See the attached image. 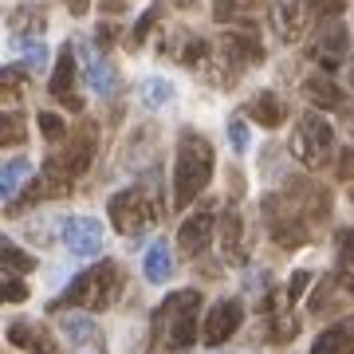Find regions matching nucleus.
<instances>
[{"instance_id": "f257e3e1", "label": "nucleus", "mask_w": 354, "mask_h": 354, "mask_svg": "<svg viewBox=\"0 0 354 354\" xmlns=\"http://www.w3.org/2000/svg\"><path fill=\"white\" fill-rule=\"evenodd\" d=\"M213 181V146L205 134L185 130L177 138V158H174V205L185 209L209 189Z\"/></svg>"}, {"instance_id": "f03ea898", "label": "nucleus", "mask_w": 354, "mask_h": 354, "mask_svg": "<svg viewBox=\"0 0 354 354\" xmlns=\"http://www.w3.org/2000/svg\"><path fill=\"white\" fill-rule=\"evenodd\" d=\"M122 295V268L114 260L87 268L71 279V288L64 291V299H55V307H87V311H106L114 299Z\"/></svg>"}, {"instance_id": "7ed1b4c3", "label": "nucleus", "mask_w": 354, "mask_h": 354, "mask_svg": "<svg viewBox=\"0 0 354 354\" xmlns=\"http://www.w3.org/2000/svg\"><path fill=\"white\" fill-rule=\"evenodd\" d=\"M197 307H201V295L193 288L174 291L165 295V304L158 307V339L169 346V351H185L197 342Z\"/></svg>"}, {"instance_id": "20e7f679", "label": "nucleus", "mask_w": 354, "mask_h": 354, "mask_svg": "<svg viewBox=\"0 0 354 354\" xmlns=\"http://www.w3.org/2000/svg\"><path fill=\"white\" fill-rule=\"evenodd\" d=\"M330 150H335V130L319 111L299 114L295 122V134H291V153L307 165V169H323L330 162Z\"/></svg>"}, {"instance_id": "39448f33", "label": "nucleus", "mask_w": 354, "mask_h": 354, "mask_svg": "<svg viewBox=\"0 0 354 354\" xmlns=\"http://www.w3.org/2000/svg\"><path fill=\"white\" fill-rule=\"evenodd\" d=\"M106 213H111V225L122 236H138V232H146L158 221V205H153V197L146 189H122L111 197Z\"/></svg>"}, {"instance_id": "423d86ee", "label": "nucleus", "mask_w": 354, "mask_h": 354, "mask_svg": "<svg viewBox=\"0 0 354 354\" xmlns=\"http://www.w3.org/2000/svg\"><path fill=\"white\" fill-rule=\"evenodd\" d=\"M241 323H244V304L241 299H216V304L209 307V315H205L201 339L209 342V346H221V342H228L236 330H241Z\"/></svg>"}, {"instance_id": "0eeeda50", "label": "nucleus", "mask_w": 354, "mask_h": 354, "mask_svg": "<svg viewBox=\"0 0 354 354\" xmlns=\"http://www.w3.org/2000/svg\"><path fill=\"white\" fill-rule=\"evenodd\" d=\"M64 244L71 248V256H99L106 244L102 221L95 216H67L64 221Z\"/></svg>"}, {"instance_id": "6e6552de", "label": "nucleus", "mask_w": 354, "mask_h": 354, "mask_svg": "<svg viewBox=\"0 0 354 354\" xmlns=\"http://www.w3.org/2000/svg\"><path fill=\"white\" fill-rule=\"evenodd\" d=\"M213 213L209 209H197V213H189L185 221H181V232H177V244H181V252L185 256H201L205 248H209V241H213Z\"/></svg>"}, {"instance_id": "1a4fd4ad", "label": "nucleus", "mask_w": 354, "mask_h": 354, "mask_svg": "<svg viewBox=\"0 0 354 354\" xmlns=\"http://www.w3.org/2000/svg\"><path fill=\"white\" fill-rule=\"evenodd\" d=\"M51 95L64 102V106H71V111L83 106L75 99V48L71 44L59 48V59H55V71H51Z\"/></svg>"}, {"instance_id": "9d476101", "label": "nucleus", "mask_w": 354, "mask_h": 354, "mask_svg": "<svg viewBox=\"0 0 354 354\" xmlns=\"http://www.w3.org/2000/svg\"><path fill=\"white\" fill-rule=\"evenodd\" d=\"M272 24H276L283 44L299 39L307 32V0H276L272 4Z\"/></svg>"}, {"instance_id": "9b49d317", "label": "nucleus", "mask_w": 354, "mask_h": 354, "mask_svg": "<svg viewBox=\"0 0 354 354\" xmlns=\"http://www.w3.org/2000/svg\"><path fill=\"white\" fill-rule=\"evenodd\" d=\"M91 158H95V138H79V142H71L64 153H51L48 158V169H55V174H64L67 181H75L83 169L91 165Z\"/></svg>"}, {"instance_id": "f8f14e48", "label": "nucleus", "mask_w": 354, "mask_h": 354, "mask_svg": "<svg viewBox=\"0 0 354 354\" xmlns=\"http://www.w3.org/2000/svg\"><path fill=\"white\" fill-rule=\"evenodd\" d=\"M244 111H248V118H256L264 130H276V127H283V118H288V102L279 99L276 91H260Z\"/></svg>"}, {"instance_id": "ddd939ff", "label": "nucleus", "mask_w": 354, "mask_h": 354, "mask_svg": "<svg viewBox=\"0 0 354 354\" xmlns=\"http://www.w3.org/2000/svg\"><path fill=\"white\" fill-rule=\"evenodd\" d=\"M221 248H225V260H232V264H244V221L236 209H228L225 221H221Z\"/></svg>"}, {"instance_id": "4468645a", "label": "nucleus", "mask_w": 354, "mask_h": 354, "mask_svg": "<svg viewBox=\"0 0 354 354\" xmlns=\"http://www.w3.org/2000/svg\"><path fill=\"white\" fill-rule=\"evenodd\" d=\"M28 181H32V162L28 158H12V162L0 165V201H12L20 197Z\"/></svg>"}, {"instance_id": "2eb2a0df", "label": "nucleus", "mask_w": 354, "mask_h": 354, "mask_svg": "<svg viewBox=\"0 0 354 354\" xmlns=\"http://www.w3.org/2000/svg\"><path fill=\"white\" fill-rule=\"evenodd\" d=\"M142 272L150 283H165V279L174 276V252H169V244L165 241H153L146 248V260H142Z\"/></svg>"}, {"instance_id": "dca6fc26", "label": "nucleus", "mask_w": 354, "mask_h": 354, "mask_svg": "<svg viewBox=\"0 0 354 354\" xmlns=\"http://www.w3.org/2000/svg\"><path fill=\"white\" fill-rule=\"evenodd\" d=\"M304 95L315 106H323V111H342L346 106V95H342V87H335L330 79H323V75H311L304 83Z\"/></svg>"}, {"instance_id": "f3484780", "label": "nucleus", "mask_w": 354, "mask_h": 354, "mask_svg": "<svg viewBox=\"0 0 354 354\" xmlns=\"http://www.w3.org/2000/svg\"><path fill=\"white\" fill-rule=\"evenodd\" d=\"M8 342H12V346H24V351H32V354H55V342H51L39 327H32V323H12V327H8Z\"/></svg>"}, {"instance_id": "a211bd4d", "label": "nucleus", "mask_w": 354, "mask_h": 354, "mask_svg": "<svg viewBox=\"0 0 354 354\" xmlns=\"http://www.w3.org/2000/svg\"><path fill=\"white\" fill-rule=\"evenodd\" d=\"M311 354H354V339H351V323H335L315 339Z\"/></svg>"}, {"instance_id": "6ab92c4d", "label": "nucleus", "mask_w": 354, "mask_h": 354, "mask_svg": "<svg viewBox=\"0 0 354 354\" xmlns=\"http://www.w3.org/2000/svg\"><path fill=\"white\" fill-rule=\"evenodd\" d=\"M225 51L236 59V64H256L264 55V44L248 32H225Z\"/></svg>"}, {"instance_id": "aec40b11", "label": "nucleus", "mask_w": 354, "mask_h": 354, "mask_svg": "<svg viewBox=\"0 0 354 354\" xmlns=\"http://www.w3.org/2000/svg\"><path fill=\"white\" fill-rule=\"evenodd\" d=\"M32 268H36V256H28L24 248L0 236V276H28Z\"/></svg>"}, {"instance_id": "412c9836", "label": "nucleus", "mask_w": 354, "mask_h": 354, "mask_svg": "<svg viewBox=\"0 0 354 354\" xmlns=\"http://www.w3.org/2000/svg\"><path fill=\"white\" fill-rule=\"evenodd\" d=\"M87 87L95 91V95H114L118 91V71H114L111 59H91L87 64Z\"/></svg>"}, {"instance_id": "4be33fe9", "label": "nucleus", "mask_w": 354, "mask_h": 354, "mask_svg": "<svg viewBox=\"0 0 354 354\" xmlns=\"http://www.w3.org/2000/svg\"><path fill=\"white\" fill-rule=\"evenodd\" d=\"M59 330H64L67 339L75 342V346H83V342H91L99 330H95V319L91 315H59Z\"/></svg>"}, {"instance_id": "5701e85b", "label": "nucleus", "mask_w": 354, "mask_h": 354, "mask_svg": "<svg viewBox=\"0 0 354 354\" xmlns=\"http://www.w3.org/2000/svg\"><path fill=\"white\" fill-rule=\"evenodd\" d=\"M16 51H20L24 67H32V71H44V67H48V48H44V39H16Z\"/></svg>"}, {"instance_id": "b1692460", "label": "nucleus", "mask_w": 354, "mask_h": 354, "mask_svg": "<svg viewBox=\"0 0 354 354\" xmlns=\"http://www.w3.org/2000/svg\"><path fill=\"white\" fill-rule=\"evenodd\" d=\"M169 99H174V83H165V79H142V102L146 106H165Z\"/></svg>"}, {"instance_id": "393cba45", "label": "nucleus", "mask_w": 354, "mask_h": 354, "mask_svg": "<svg viewBox=\"0 0 354 354\" xmlns=\"http://www.w3.org/2000/svg\"><path fill=\"white\" fill-rule=\"evenodd\" d=\"M24 138H28L24 122H20L16 114L0 111V146H20V142H24Z\"/></svg>"}, {"instance_id": "a878e982", "label": "nucleus", "mask_w": 354, "mask_h": 354, "mask_svg": "<svg viewBox=\"0 0 354 354\" xmlns=\"http://www.w3.org/2000/svg\"><path fill=\"white\" fill-rule=\"evenodd\" d=\"M24 95V75L12 67H0V102H20Z\"/></svg>"}, {"instance_id": "bb28decb", "label": "nucleus", "mask_w": 354, "mask_h": 354, "mask_svg": "<svg viewBox=\"0 0 354 354\" xmlns=\"http://www.w3.org/2000/svg\"><path fill=\"white\" fill-rule=\"evenodd\" d=\"M299 335V319L288 311H272V342H291Z\"/></svg>"}, {"instance_id": "cd10ccee", "label": "nucleus", "mask_w": 354, "mask_h": 354, "mask_svg": "<svg viewBox=\"0 0 354 354\" xmlns=\"http://www.w3.org/2000/svg\"><path fill=\"white\" fill-rule=\"evenodd\" d=\"M39 134H44L48 142H59V138H67V122L59 118V114L39 111Z\"/></svg>"}, {"instance_id": "c85d7f7f", "label": "nucleus", "mask_w": 354, "mask_h": 354, "mask_svg": "<svg viewBox=\"0 0 354 354\" xmlns=\"http://www.w3.org/2000/svg\"><path fill=\"white\" fill-rule=\"evenodd\" d=\"M252 12V0H216L213 4V16L225 24V20H236V16Z\"/></svg>"}, {"instance_id": "c756f323", "label": "nucleus", "mask_w": 354, "mask_h": 354, "mask_svg": "<svg viewBox=\"0 0 354 354\" xmlns=\"http://www.w3.org/2000/svg\"><path fill=\"white\" fill-rule=\"evenodd\" d=\"M28 299V283H20L16 276H0V304H24Z\"/></svg>"}, {"instance_id": "7c9ffc66", "label": "nucleus", "mask_w": 354, "mask_h": 354, "mask_svg": "<svg viewBox=\"0 0 354 354\" xmlns=\"http://www.w3.org/2000/svg\"><path fill=\"white\" fill-rule=\"evenodd\" d=\"M228 142H232L236 153L248 150V122H244V118H232V122H228Z\"/></svg>"}, {"instance_id": "2f4dec72", "label": "nucleus", "mask_w": 354, "mask_h": 354, "mask_svg": "<svg viewBox=\"0 0 354 354\" xmlns=\"http://www.w3.org/2000/svg\"><path fill=\"white\" fill-rule=\"evenodd\" d=\"M307 283H311V272H295V276H291V283L283 288V299H288V304H295V299L307 291Z\"/></svg>"}, {"instance_id": "473e14b6", "label": "nucleus", "mask_w": 354, "mask_h": 354, "mask_svg": "<svg viewBox=\"0 0 354 354\" xmlns=\"http://www.w3.org/2000/svg\"><path fill=\"white\" fill-rule=\"evenodd\" d=\"M158 16H162V4H153L150 12L142 16L138 24H134V44H142V39L150 36V28H153V20H158Z\"/></svg>"}, {"instance_id": "72a5a7b5", "label": "nucleus", "mask_w": 354, "mask_h": 354, "mask_svg": "<svg viewBox=\"0 0 354 354\" xmlns=\"http://www.w3.org/2000/svg\"><path fill=\"white\" fill-rule=\"evenodd\" d=\"M319 8H323V12H330V16H339L342 8H346V0H315Z\"/></svg>"}, {"instance_id": "f704fd0d", "label": "nucleus", "mask_w": 354, "mask_h": 354, "mask_svg": "<svg viewBox=\"0 0 354 354\" xmlns=\"http://www.w3.org/2000/svg\"><path fill=\"white\" fill-rule=\"evenodd\" d=\"M64 4L71 8V16H83V12L91 8V0H64Z\"/></svg>"}]
</instances>
